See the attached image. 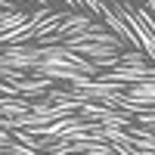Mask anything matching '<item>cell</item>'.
Returning <instances> with one entry per match:
<instances>
[{
  "instance_id": "6da1fadb",
  "label": "cell",
  "mask_w": 155,
  "mask_h": 155,
  "mask_svg": "<svg viewBox=\"0 0 155 155\" xmlns=\"http://www.w3.org/2000/svg\"><path fill=\"white\" fill-rule=\"evenodd\" d=\"M146 3H149V6H152V9H155V0H146Z\"/></svg>"
}]
</instances>
